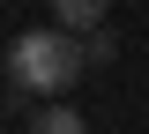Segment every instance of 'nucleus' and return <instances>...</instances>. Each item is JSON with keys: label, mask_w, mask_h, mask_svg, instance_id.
Wrapping results in <instances>:
<instances>
[{"label": "nucleus", "mask_w": 149, "mask_h": 134, "mask_svg": "<svg viewBox=\"0 0 149 134\" xmlns=\"http://www.w3.org/2000/svg\"><path fill=\"white\" fill-rule=\"evenodd\" d=\"M82 67H90V52L74 45V30H60V22H45V30H15V45H8V90L15 97H67L74 82H82Z\"/></svg>", "instance_id": "obj_1"}, {"label": "nucleus", "mask_w": 149, "mask_h": 134, "mask_svg": "<svg viewBox=\"0 0 149 134\" xmlns=\"http://www.w3.org/2000/svg\"><path fill=\"white\" fill-rule=\"evenodd\" d=\"M30 134H90V119L74 112V104H37V112H30Z\"/></svg>", "instance_id": "obj_3"}, {"label": "nucleus", "mask_w": 149, "mask_h": 134, "mask_svg": "<svg viewBox=\"0 0 149 134\" xmlns=\"http://www.w3.org/2000/svg\"><path fill=\"white\" fill-rule=\"evenodd\" d=\"M112 0H52V22L60 30H74V37H90V30H104Z\"/></svg>", "instance_id": "obj_2"}, {"label": "nucleus", "mask_w": 149, "mask_h": 134, "mask_svg": "<svg viewBox=\"0 0 149 134\" xmlns=\"http://www.w3.org/2000/svg\"><path fill=\"white\" fill-rule=\"evenodd\" d=\"M82 52H90V67H104V60L119 52V45H112V30H90V45H82Z\"/></svg>", "instance_id": "obj_4"}]
</instances>
